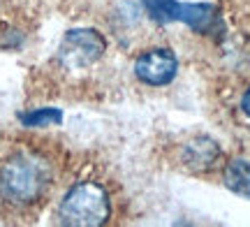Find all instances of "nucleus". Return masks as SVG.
I'll use <instances>...</instances> for the list:
<instances>
[{
	"label": "nucleus",
	"mask_w": 250,
	"mask_h": 227,
	"mask_svg": "<svg viewBox=\"0 0 250 227\" xmlns=\"http://www.w3.org/2000/svg\"><path fill=\"white\" fill-rule=\"evenodd\" d=\"M51 183V165L37 153L21 151L0 165V200L14 209H28L44 200Z\"/></svg>",
	"instance_id": "1"
},
{
	"label": "nucleus",
	"mask_w": 250,
	"mask_h": 227,
	"mask_svg": "<svg viewBox=\"0 0 250 227\" xmlns=\"http://www.w3.org/2000/svg\"><path fill=\"white\" fill-rule=\"evenodd\" d=\"M111 216L107 188L98 181H79L65 192L58 206V223L72 227H100Z\"/></svg>",
	"instance_id": "2"
},
{
	"label": "nucleus",
	"mask_w": 250,
	"mask_h": 227,
	"mask_svg": "<svg viewBox=\"0 0 250 227\" xmlns=\"http://www.w3.org/2000/svg\"><path fill=\"white\" fill-rule=\"evenodd\" d=\"M146 14L158 23L181 21L195 33H215L220 28V17L213 5L206 2H181V0H142Z\"/></svg>",
	"instance_id": "3"
},
{
	"label": "nucleus",
	"mask_w": 250,
	"mask_h": 227,
	"mask_svg": "<svg viewBox=\"0 0 250 227\" xmlns=\"http://www.w3.org/2000/svg\"><path fill=\"white\" fill-rule=\"evenodd\" d=\"M107 54V40L95 28H72L58 46V63L65 70H86Z\"/></svg>",
	"instance_id": "4"
},
{
	"label": "nucleus",
	"mask_w": 250,
	"mask_h": 227,
	"mask_svg": "<svg viewBox=\"0 0 250 227\" xmlns=\"http://www.w3.org/2000/svg\"><path fill=\"white\" fill-rule=\"evenodd\" d=\"M176 72H179V61L174 51L165 46L146 49L134 61V77L148 86H165L176 77Z\"/></svg>",
	"instance_id": "5"
},
{
	"label": "nucleus",
	"mask_w": 250,
	"mask_h": 227,
	"mask_svg": "<svg viewBox=\"0 0 250 227\" xmlns=\"http://www.w3.org/2000/svg\"><path fill=\"white\" fill-rule=\"evenodd\" d=\"M220 160V146L211 137H195L181 148V163L192 172H208Z\"/></svg>",
	"instance_id": "6"
},
{
	"label": "nucleus",
	"mask_w": 250,
	"mask_h": 227,
	"mask_svg": "<svg viewBox=\"0 0 250 227\" xmlns=\"http://www.w3.org/2000/svg\"><path fill=\"white\" fill-rule=\"evenodd\" d=\"M223 183L232 192L250 200V163L248 160L236 158V160H229V163L225 165Z\"/></svg>",
	"instance_id": "7"
},
{
	"label": "nucleus",
	"mask_w": 250,
	"mask_h": 227,
	"mask_svg": "<svg viewBox=\"0 0 250 227\" xmlns=\"http://www.w3.org/2000/svg\"><path fill=\"white\" fill-rule=\"evenodd\" d=\"M61 121L62 114L58 109H35L21 116V123L26 127H42V125H51V123H61Z\"/></svg>",
	"instance_id": "8"
},
{
	"label": "nucleus",
	"mask_w": 250,
	"mask_h": 227,
	"mask_svg": "<svg viewBox=\"0 0 250 227\" xmlns=\"http://www.w3.org/2000/svg\"><path fill=\"white\" fill-rule=\"evenodd\" d=\"M241 109H243V114L250 118V86L246 88V93H243V98H241Z\"/></svg>",
	"instance_id": "9"
}]
</instances>
